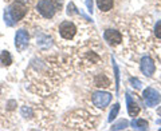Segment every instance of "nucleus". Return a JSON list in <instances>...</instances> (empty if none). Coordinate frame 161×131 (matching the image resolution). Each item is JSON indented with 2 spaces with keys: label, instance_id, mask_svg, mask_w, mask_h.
<instances>
[{
  "label": "nucleus",
  "instance_id": "obj_1",
  "mask_svg": "<svg viewBox=\"0 0 161 131\" xmlns=\"http://www.w3.org/2000/svg\"><path fill=\"white\" fill-rule=\"evenodd\" d=\"M26 13H27V7L24 6V3L16 0L4 11V22H6L7 26L11 27L15 23H18L19 20H22Z\"/></svg>",
  "mask_w": 161,
  "mask_h": 131
},
{
  "label": "nucleus",
  "instance_id": "obj_2",
  "mask_svg": "<svg viewBox=\"0 0 161 131\" xmlns=\"http://www.w3.org/2000/svg\"><path fill=\"white\" fill-rule=\"evenodd\" d=\"M36 9H38V12L46 19L54 18L55 12H57V8H55L51 0H40L36 4Z\"/></svg>",
  "mask_w": 161,
  "mask_h": 131
},
{
  "label": "nucleus",
  "instance_id": "obj_3",
  "mask_svg": "<svg viewBox=\"0 0 161 131\" xmlns=\"http://www.w3.org/2000/svg\"><path fill=\"white\" fill-rule=\"evenodd\" d=\"M142 98L145 100L148 107H154L161 102V95L158 91H156L154 88L152 87H148L144 90V94H142Z\"/></svg>",
  "mask_w": 161,
  "mask_h": 131
},
{
  "label": "nucleus",
  "instance_id": "obj_4",
  "mask_svg": "<svg viewBox=\"0 0 161 131\" xmlns=\"http://www.w3.org/2000/svg\"><path fill=\"white\" fill-rule=\"evenodd\" d=\"M92 99H93L94 106H97L98 108H105L112 102V94H109L106 91H97L93 94Z\"/></svg>",
  "mask_w": 161,
  "mask_h": 131
},
{
  "label": "nucleus",
  "instance_id": "obj_5",
  "mask_svg": "<svg viewBox=\"0 0 161 131\" xmlns=\"http://www.w3.org/2000/svg\"><path fill=\"white\" fill-rule=\"evenodd\" d=\"M59 34L60 36L66 40H70L75 36V34H77V27H75V24L73 22H70V20H66V22H62L59 26Z\"/></svg>",
  "mask_w": 161,
  "mask_h": 131
},
{
  "label": "nucleus",
  "instance_id": "obj_6",
  "mask_svg": "<svg viewBox=\"0 0 161 131\" xmlns=\"http://www.w3.org/2000/svg\"><path fill=\"white\" fill-rule=\"evenodd\" d=\"M28 40H30V35L26 29H18L16 35H15V47L19 51H23L24 48L28 46Z\"/></svg>",
  "mask_w": 161,
  "mask_h": 131
},
{
  "label": "nucleus",
  "instance_id": "obj_7",
  "mask_svg": "<svg viewBox=\"0 0 161 131\" xmlns=\"http://www.w3.org/2000/svg\"><path fill=\"white\" fill-rule=\"evenodd\" d=\"M140 68H141V71H142V74L145 75V76L150 78L156 71V64H154L153 59L150 56H144L142 59H141Z\"/></svg>",
  "mask_w": 161,
  "mask_h": 131
},
{
  "label": "nucleus",
  "instance_id": "obj_8",
  "mask_svg": "<svg viewBox=\"0 0 161 131\" xmlns=\"http://www.w3.org/2000/svg\"><path fill=\"white\" fill-rule=\"evenodd\" d=\"M103 38L110 46H118L122 42V35L117 29H106L103 34Z\"/></svg>",
  "mask_w": 161,
  "mask_h": 131
},
{
  "label": "nucleus",
  "instance_id": "obj_9",
  "mask_svg": "<svg viewBox=\"0 0 161 131\" xmlns=\"http://www.w3.org/2000/svg\"><path fill=\"white\" fill-rule=\"evenodd\" d=\"M126 106H128V113L132 118L137 117L140 114V106L137 104V102H136L132 97H130L129 92H126Z\"/></svg>",
  "mask_w": 161,
  "mask_h": 131
},
{
  "label": "nucleus",
  "instance_id": "obj_10",
  "mask_svg": "<svg viewBox=\"0 0 161 131\" xmlns=\"http://www.w3.org/2000/svg\"><path fill=\"white\" fill-rule=\"evenodd\" d=\"M130 126H132L133 130H138V131H144V130H148L149 127V123L147 122L145 119H133L132 123H130Z\"/></svg>",
  "mask_w": 161,
  "mask_h": 131
},
{
  "label": "nucleus",
  "instance_id": "obj_11",
  "mask_svg": "<svg viewBox=\"0 0 161 131\" xmlns=\"http://www.w3.org/2000/svg\"><path fill=\"white\" fill-rule=\"evenodd\" d=\"M97 6L102 12H108L113 8L114 0H97Z\"/></svg>",
  "mask_w": 161,
  "mask_h": 131
},
{
  "label": "nucleus",
  "instance_id": "obj_12",
  "mask_svg": "<svg viewBox=\"0 0 161 131\" xmlns=\"http://www.w3.org/2000/svg\"><path fill=\"white\" fill-rule=\"evenodd\" d=\"M0 63H2L4 67H8V66H11L12 56H11V54H9V51H3L2 54H0Z\"/></svg>",
  "mask_w": 161,
  "mask_h": 131
},
{
  "label": "nucleus",
  "instance_id": "obj_13",
  "mask_svg": "<svg viewBox=\"0 0 161 131\" xmlns=\"http://www.w3.org/2000/svg\"><path fill=\"white\" fill-rule=\"evenodd\" d=\"M95 86H98V87H109L110 86V80L105 76V75H99V76H97V79H95Z\"/></svg>",
  "mask_w": 161,
  "mask_h": 131
},
{
  "label": "nucleus",
  "instance_id": "obj_14",
  "mask_svg": "<svg viewBox=\"0 0 161 131\" xmlns=\"http://www.w3.org/2000/svg\"><path fill=\"white\" fill-rule=\"evenodd\" d=\"M119 113V103H115L113 106V108H112V111H110V115H109V122H113V120L117 118V115Z\"/></svg>",
  "mask_w": 161,
  "mask_h": 131
},
{
  "label": "nucleus",
  "instance_id": "obj_15",
  "mask_svg": "<svg viewBox=\"0 0 161 131\" xmlns=\"http://www.w3.org/2000/svg\"><path fill=\"white\" fill-rule=\"evenodd\" d=\"M129 126V123H128V120H125V119H122V120H119L118 123H115V124H113V127H112V130H125Z\"/></svg>",
  "mask_w": 161,
  "mask_h": 131
},
{
  "label": "nucleus",
  "instance_id": "obj_16",
  "mask_svg": "<svg viewBox=\"0 0 161 131\" xmlns=\"http://www.w3.org/2000/svg\"><path fill=\"white\" fill-rule=\"evenodd\" d=\"M32 110L30 108V107H27V106H24V107H22V115L24 118H30V117H32Z\"/></svg>",
  "mask_w": 161,
  "mask_h": 131
},
{
  "label": "nucleus",
  "instance_id": "obj_17",
  "mask_svg": "<svg viewBox=\"0 0 161 131\" xmlns=\"http://www.w3.org/2000/svg\"><path fill=\"white\" fill-rule=\"evenodd\" d=\"M154 35H156V38L161 39V20H158V22L156 23V26H154Z\"/></svg>",
  "mask_w": 161,
  "mask_h": 131
},
{
  "label": "nucleus",
  "instance_id": "obj_18",
  "mask_svg": "<svg viewBox=\"0 0 161 131\" xmlns=\"http://www.w3.org/2000/svg\"><path fill=\"white\" fill-rule=\"evenodd\" d=\"M69 9H67V13L69 15H74V13H79L78 11H77V7H75V4L74 3H70L69 4V7H67Z\"/></svg>",
  "mask_w": 161,
  "mask_h": 131
},
{
  "label": "nucleus",
  "instance_id": "obj_19",
  "mask_svg": "<svg viewBox=\"0 0 161 131\" xmlns=\"http://www.w3.org/2000/svg\"><path fill=\"white\" fill-rule=\"evenodd\" d=\"M130 83H132V86L134 88H137V90H140L141 88V82L138 79H136V78H130Z\"/></svg>",
  "mask_w": 161,
  "mask_h": 131
},
{
  "label": "nucleus",
  "instance_id": "obj_20",
  "mask_svg": "<svg viewBox=\"0 0 161 131\" xmlns=\"http://www.w3.org/2000/svg\"><path fill=\"white\" fill-rule=\"evenodd\" d=\"M53 2V4L55 6V8L57 9H59L60 7H62V3H63V0H51Z\"/></svg>",
  "mask_w": 161,
  "mask_h": 131
},
{
  "label": "nucleus",
  "instance_id": "obj_21",
  "mask_svg": "<svg viewBox=\"0 0 161 131\" xmlns=\"http://www.w3.org/2000/svg\"><path fill=\"white\" fill-rule=\"evenodd\" d=\"M86 6H87V11L93 13V0H86Z\"/></svg>",
  "mask_w": 161,
  "mask_h": 131
},
{
  "label": "nucleus",
  "instance_id": "obj_22",
  "mask_svg": "<svg viewBox=\"0 0 161 131\" xmlns=\"http://www.w3.org/2000/svg\"><path fill=\"white\" fill-rule=\"evenodd\" d=\"M19 2H22V3H27L28 0H19Z\"/></svg>",
  "mask_w": 161,
  "mask_h": 131
},
{
  "label": "nucleus",
  "instance_id": "obj_23",
  "mask_svg": "<svg viewBox=\"0 0 161 131\" xmlns=\"http://www.w3.org/2000/svg\"><path fill=\"white\" fill-rule=\"evenodd\" d=\"M157 123H158V124H161V119H158V120H157Z\"/></svg>",
  "mask_w": 161,
  "mask_h": 131
},
{
  "label": "nucleus",
  "instance_id": "obj_24",
  "mask_svg": "<svg viewBox=\"0 0 161 131\" xmlns=\"http://www.w3.org/2000/svg\"><path fill=\"white\" fill-rule=\"evenodd\" d=\"M158 114H160V115H161V108H158Z\"/></svg>",
  "mask_w": 161,
  "mask_h": 131
},
{
  "label": "nucleus",
  "instance_id": "obj_25",
  "mask_svg": "<svg viewBox=\"0 0 161 131\" xmlns=\"http://www.w3.org/2000/svg\"><path fill=\"white\" fill-rule=\"evenodd\" d=\"M0 94H2V87H0Z\"/></svg>",
  "mask_w": 161,
  "mask_h": 131
}]
</instances>
